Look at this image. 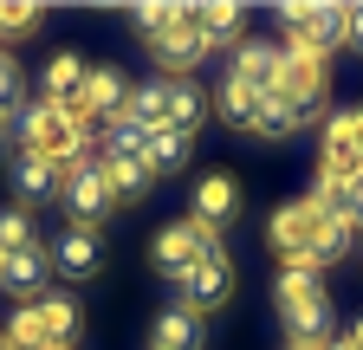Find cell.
I'll return each instance as SVG.
<instances>
[{"instance_id": "obj_1", "label": "cell", "mask_w": 363, "mask_h": 350, "mask_svg": "<svg viewBox=\"0 0 363 350\" xmlns=\"http://www.w3.org/2000/svg\"><path fill=\"white\" fill-rule=\"evenodd\" d=\"M272 305H279V318H286L292 337H305V344H331V292H325V279H318L311 259L279 266V279H272Z\"/></svg>"}, {"instance_id": "obj_2", "label": "cell", "mask_w": 363, "mask_h": 350, "mask_svg": "<svg viewBox=\"0 0 363 350\" xmlns=\"http://www.w3.org/2000/svg\"><path fill=\"white\" fill-rule=\"evenodd\" d=\"M20 156H45V162H78L91 156V123H78L65 104H26L20 111Z\"/></svg>"}, {"instance_id": "obj_3", "label": "cell", "mask_w": 363, "mask_h": 350, "mask_svg": "<svg viewBox=\"0 0 363 350\" xmlns=\"http://www.w3.org/2000/svg\"><path fill=\"white\" fill-rule=\"evenodd\" d=\"M78 318H84L78 298H65V292L33 298V305H20V312L7 318V344H13V350H72Z\"/></svg>"}, {"instance_id": "obj_4", "label": "cell", "mask_w": 363, "mask_h": 350, "mask_svg": "<svg viewBox=\"0 0 363 350\" xmlns=\"http://www.w3.org/2000/svg\"><path fill=\"white\" fill-rule=\"evenodd\" d=\"M325 91H331V59L298 46V39H286V72H279V91L272 98H286L298 111V123H311L318 111H325Z\"/></svg>"}, {"instance_id": "obj_5", "label": "cell", "mask_w": 363, "mask_h": 350, "mask_svg": "<svg viewBox=\"0 0 363 350\" xmlns=\"http://www.w3.org/2000/svg\"><path fill=\"white\" fill-rule=\"evenodd\" d=\"M111 208L117 201L104 188V156H78L72 175H65V214H72V227H98Z\"/></svg>"}, {"instance_id": "obj_6", "label": "cell", "mask_w": 363, "mask_h": 350, "mask_svg": "<svg viewBox=\"0 0 363 350\" xmlns=\"http://www.w3.org/2000/svg\"><path fill=\"white\" fill-rule=\"evenodd\" d=\"M208 247H214V234H208L201 221H175V227H162V234L150 240V266L182 286V279H189V266H195Z\"/></svg>"}, {"instance_id": "obj_7", "label": "cell", "mask_w": 363, "mask_h": 350, "mask_svg": "<svg viewBox=\"0 0 363 350\" xmlns=\"http://www.w3.org/2000/svg\"><path fill=\"white\" fill-rule=\"evenodd\" d=\"M227 298H234V259H227V247L214 240L189 266V279H182V305H189V312H214V305H227Z\"/></svg>"}, {"instance_id": "obj_8", "label": "cell", "mask_w": 363, "mask_h": 350, "mask_svg": "<svg viewBox=\"0 0 363 350\" xmlns=\"http://www.w3.org/2000/svg\"><path fill=\"white\" fill-rule=\"evenodd\" d=\"M311 234H318V208L298 195V201H286V208H272V227H266V240H272V253L286 259H311ZM318 266V259H311Z\"/></svg>"}, {"instance_id": "obj_9", "label": "cell", "mask_w": 363, "mask_h": 350, "mask_svg": "<svg viewBox=\"0 0 363 350\" xmlns=\"http://www.w3.org/2000/svg\"><path fill=\"white\" fill-rule=\"evenodd\" d=\"M227 72H234L240 84H253V91L259 98H272V91H279V72H286V46H272V39H240V46H234V65H227Z\"/></svg>"}, {"instance_id": "obj_10", "label": "cell", "mask_w": 363, "mask_h": 350, "mask_svg": "<svg viewBox=\"0 0 363 350\" xmlns=\"http://www.w3.org/2000/svg\"><path fill=\"white\" fill-rule=\"evenodd\" d=\"M279 26H286V39H298L311 52L344 46V7H279Z\"/></svg>"}, {"instance_id": "obj_11", "label": "cell", "mask_w": 363, "mask_h": 350, "mask_svg": "<svg viewBox=\"0 0 363 350\" xmlns=\"http://www.w3.org/2000/svg\"><path fill=\"white\" fill-rule=\"evenodd\" d=\"M52 273H65V279H98L104 273V240H98V227H65L52 240Z\"/></svg>"}, {"instance_id": "obj_12", "label": "cell", "mask_w": 363, "mask_h": 350, "mask_svg": "<svg viewBox=\"0 0 363 350\" xmlns=\"http://www.w3.org/2000/svg\"><path fill=\"white\" fill-rule=\"evenodd\" d=\"M65 175H72V162L20 156V162H13V195H20V208H45L52 195H65Z\"/></svg>"}, {"instance_id": "obj_13", "label": "cell", "mask_w": 363, "mask_h": 350, "mask_svg": "<svg viewBox=\"0 0 363 350\" xmlns=\"http://www.w3.org/2000/svg\"><path fill=\"white\" fill-rule=\"evenodd\" d=\"M45 279H52V247H26V253H7V259H0V286H7V292H20L26 305L33 298H45Z\"/></svg>"}, {"instance_id": "obj_14", "label": "cell", "mask_w": 363, "mask_h": 350, "mask_svg": "<svg viewBox=\"0 0 363 350\" xmlns=\"http://www.w3.org/2000/svg\"><path fill=\"white\" fill-rule=\"evenodd\" d=\"M234 214H240V182H234V175H220V169L201 175V182H195V221H201L208 234H220Z\"/></svg>"}, {"instance_id": "obj_15", "label": "cell", "mask_w": 363, "mask_h": 350, "mask_svg": "<svg viewBox=\"0 0 363 350\" xmlns=\"http://www.w3.org/2000/svg\"><path fill=\"white\" fill-rule=\"evenodd\" d=\"M150 52H156V65H162L169 78H189V72H195V65L208 59V39L195 33V13H189V20H182L175 33H162V39H156V46H150Z\"/></svg>"}, {"instance_id": "obj_16", "label": "cell", "mask_w": 363, "mask_h": 350, "mask_svg": "<svg viewBox=\"0 0 363 350\" xmlns=\"http://www.w3.org/2000/svg\"><path fill=\"white\" fill-rule=\"evenodd\" d=\"M357 247V227L344 208H318V234H311V259L318 266H337V259Z\"/></svg>"}, {"instance_id": "obj_17", "label": "cell", "mask_w": 363, "mask_h": 350, "mask_svg": "<svg viewBox=\"0 0 363 350\" xmlns=\"http://www.w3.org/2000/svg\"><path fill=\"white\" fill-rule=\"evenodd\" d=\"M84 59L78 52H52V59H45V72H39V98L45 104H72L78 91H84Z\"/></svg>"}, {"instance_id": "obj_18", "label": "cell", "mask_w": 363, "mask_h": 350, "mask_svg": "<svg viewBox=\"0 0 363 350\" xmlns=\"http://www.w3.org/2000/svg\"><path fill=\"white\" fill-rule=\"evenodd\" d=\"M150 350H201V312H189V305H162L156 312V344Z\"/></svg>"}, {"instance_id": "obj_19", "label": "cell", "mask_w": 363, "mask_h": 350, "mask_svg": "<svg viewBox=\"0 0 363 350\" xmlns=\"http://www.w3.org/2000/svg\"><path fill=\"white\" fill-rule=\"evenodd\" d=\"M201 117H208V98L195 91L189 78H169V91H162V123H169V130H182V137H195Z\"/></svg>"}, {"instance_id": "obj_20", "label": "cell", "mask_w": 363, "mask_h": 350, "mask_svg": "<svg viewBox=\"0 0 363 350\" xmlns=\"http://www.w3.org/2000/svg\"><path fill=\"white\" fill-rule=\"evenodd\" d=\"M195 33L214 46H240L247 39V7H227V0H214V7H195Z\"/></svg>"}, {"instance_id": "obj_21", "label": "cell", "mask_w": 363, "mask_h": 350, "mask_svg": "<svg viewBox=\"0 0 363 350\" xmlns=\"http://www.w3.org/2000/svg\"><path fill=\"white\" fill-rule=\"evenodd\" d=\"M150 162L143 156H104V188H111V201H143L150 195Z\"/></svg>"}, {"instance_id": "obj_22", "label": "cell", "mask_w": 363, "mask_h": 350, "mask_svg": "<svg viewBox=\"0 0 363 350\" xmlns=\"http://www.w3.org/2000/svg\"><path fill=\"white\" fill-rule=\"evenodd\" d=\"M259 104H266V98L253 91V84H240L234 72H227V78L214 84V111H220L227 123H234V130H253V123H259Z\"/></svg>"}, {"instance_id": "obj_23", "label": "cell", "mask_w": 363, "mask_h": 350, "mask_svg": "<svg viewBox=\"0 0 363 350\" xmlns=\"http://www.w3.org/2000/svg\"><path fill=\"white\" fill-rule=\"evenodd\" d=\"M189 143H195V137H182V130L156 123L150 137H143V162H150V175H175L182 162H189Z\"/></svg>"}, {"instance_id": "obj_24", "label": "cell", "mask_w": 363, "mask_h": 350, "mask_svg": "<svg viewBox=\"0 0 363 350\" xmlns=\"http://www.w3.org/2000/svg\"><path fill=\"white\" fill-rule=\"evenodd\" d=\"M162 91H169V78L136 84V91H130V104H123V117H130V123H143V130H156V123H162Z\"/></svg>"}, {"instance_id": "obj_25", "label": "cell", "mask_w": 363, "mask_h": 350, "mask_svg": "<svg viewBox=\"0 0 363 350\" xmlns=\"http://www.w3.org/2000/svg\"><path fill=\"white\" fill-rule=\"evenodd\" d=\"M26 247H39L33 214L26 208H0V259H7V253H26Z\"/></svg>"}, {"instance_id": "obj_26", "label": "cell", "mask_w": 363, "mask_h": 350, "mask_svg": "<svg viewBox=\"0 0 363 350\" xmlns=\"http://www.w3.org/2000/svg\"><path fill=\"white\" fill-rule=\"evenodd\" d=\"M292 130H305V123H298V111H292L286 98H266V104H259L253 137H272V143H279V137H292Z\"/></svg>"}, {"instance_id": "obj_27", "label": "cell", "mask_w": 363, "mask_h": 350, "mask_svg": "<svg viewBox=\"0 0 363 350\" xmlns=\"http://www.w3.org/2000/svg\"><path fill=\"white\" fill-rule=\"evenodd\" d=\"M189 13H195V7H136V33H143L150 46H156V39H162V33H175Z\"/></svg>"}, {"instance_id": "obj_28", "label": "cell", "mask_w": 363, "mask_h": 350, "mask_svg": "<svg viewBox=\"0 0 363 350\" xmlns=\"http://www.w3.org/2000/svg\"><path fill=\"white\" fill-rule=\"evenodd\" d=\"M33 33H39V7L7 0V7H0V39H33Z\"/></svg>"}, {"instance_id": "obj_29", "label": "cell", "mask_w": 363, "mask_h": 350, "mask_svg": "<svg viewBox=\"0 0 363 350\" xmlns=\"http://www.w3.org/2000/svg\"><path fill=\"white\" fill-rule=\"evenodd\" d=\"M0 111H26V78L20 59H7V46H0Z\"/></svg>"}, {"instance_id": "obj_30", "label": "cell", "mask_w": 363, "mask_h": 350, "mask_svg": "<svg viewBox=\"0 0 363 350\" xmlns=\"http://www.w3.org/2000/svg\"><path fill=\"white\" fill-rule=\"evenodd\" d=\"M344 214H350V227H363V169L344 182Z\"/></svg>"}, {"instance_id": "obj_31", "label": "cell", "mask_w": 363, "mask_h": 350, "mask_svg": "<svg viewBox=\"0 0 363 350\" xmlns=\"http://www.w3.org/2000/svg\"><path fill=\"white\" fill-rule=\"evenodd\" d=\"M13 137H20V111H0V162L13 156Z\"/></svg>"}, {"instance_id": "obj_32", "label": "cell", "mask_w": 363, "mask_h": 350, "mask_svg": "<svg viewBox=\"0 0 363 350\" xmlns=\"http://www.w3.org/2000/svg\"><path fill=\"white\" fill-rule=\"evenodd\" d=\"M344 46L363 52V7H344Z\"/></svg>"}, {"instance_id": "obj_33", "label": "cell", "mask_w": 363, "mask_h": 350, "mask_svg": "<svg viewBox=\"0 0 363 350\" xmlns=\"http://www.w3.org/2000/svg\"><path fill=\"white\" fill-rule=\"evenodd\" d=\"M350 350H363V318H350V337H344Z\"/></svg>"}, {"instance_id": "obj_34", "label": "cell", "mask_w": 363, "mask_h": 350, "mask_svg": "<svg viewBox=\"0 0 363 350\" xmlns=\"http://www.w3.org/2000/svg\"><path fill=\"white\" fill-rule=\"evenodd\" d=\"M286 350H325V344H305V337H292V344H286Z\"/></svg>"}, {"instance_id": "obj_35", "label": "cell", "mask_w": 363, "mask_h": 350, "mask_svg": "<svg viewBox=\"0 0 363 350\" xmlns=\"http://www.w3.org/2000/svg\"><path fill=\"white\" fill-rule=\"evenodd\" d=\"M325 350H350V344H344V337H337V344H325Z\"/></svg>"}, {"instance_id": "obj_36", "label": "cell", "mask_w": 363, "mask_h": 350, "mask_svg": "<svg viewBox=\"0 0 363 350\" xmlns=\"http://www.w3.org/2000/svg\"><path fill=\"white\" fill-rule=\"evenodd\" d=\"M0 350H13V344H7V337H0Z\"/></svg>"}]
</instances>
